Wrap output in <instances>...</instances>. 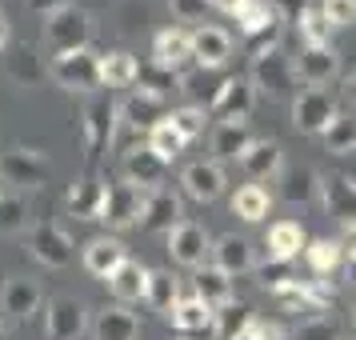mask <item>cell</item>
I'll list each match as a JSON object with an SVG mask.
<instances>
[{"label":"cell","mask_w":356,"mask_h":340,"mask_svg":"<svg viewBox=\"0 0 356 340\" xmlns=\"http://www.w3.org/2000/svg\"><path fill=\"white\" fill-rule=\"evenodd\" d=\"M108 292L116 296V305H132V300H145V284H148V268L140 260H124L108 280Z\"/></svg>","instance_id":"29"},{"label":"cell","mask_w":356,"mask_h":340,"mask_svg":"<svg viewBox=\"0 0 356 340\" xmlns=\"http://www.w3.org/2000/svg\"><path fill=\"white\" fill-rule=\"evenodd\" d=\"M212 264L220 268V273L228 276H244L257 268V257H252V244L244 241V236H236V232H225L220 241L212 244Z\"/></svg>","instance_id":"21"},{"label":"cell","mask_w":356,"mask_h":340,"mask_svg":"<svg viewBox=\"0 0 356 340\" xmlns=\"http://www.w3.org/2000/svg\"><path fill=\"white\" fill-rule=\"evenodd\" d=\"M236 24H241L244 36H276L280 17H276L273 4H264V0H248L241 13H236Z\"/></svg>","instance_id":"34"},{"label":"cell","mask_w":356,"mask_h":340,"mask_svg":"<svg viewBox=\"0 0 356 340\" xmlns=\"http://www.w3.org/2000/svg\"><path fill=\"white\" fill-rule=\"evenodd\" d=\"M257 337L260 340H284V328H280V324H260L257 321Z\"/></svg>","instance_id":"52"},{"label":"cell","mask_w":356,"mask_h":340,"mask_svg":"<svg viewBox=\"0 0 356 340\" xmlns=\"http://www.w3.org/2000/svg\"><path fill=\"white\" fill-rule=\"evenodd\" d=\"M324 148H328L332 156H348V152H356V116L340 113L337 120L328 124V132H324Z\"/></svg>","instance_id":"41"},{"label":"cell","mask_w":356,"mask_h":340,"mask_svg":"<svg viewBox=\"0 0 356 340\" xmlns=\"http://www.w3.org/2000/svg\"><path fill=\"white\" fill-rule=\"evenodd\" d=\"M209 252H212V241L204 225H196V220H180L172 232H168V257L177 260L180 268H200V264H209Z\"/></svg>","instance_id":"10"},{"label":"cell","mask_w":356,"mask_h":340,"mask_svg":"<svg viewBox=\"0 0 356 340\" xmlns=\"http://www.w3.org/2000/svg\"><path fill=\"white\" fill-rule=\"evenodd\" d=\"M116 120H120V104L108 97H92L81 108V140H84V156L97 168V161L104 156V148L113 145L116 136Z\"/></svg>","instance_id":"2"},{"label":"cell","mask_w":356,"mask_h":340,"mask_svg":"<svg viewBox=\"0 0 356 340\" xmlns=\"http://www.w3.org/2000/svg\"><path fill=\"white\" fill-rule=\"evenodd\" d=\"M33 13H40V17H52L56 8H65V4H72V0H24Z\"/></svg>","instance_id":"50"},{"label":"cell","mask_w":356,"mask_h":340,"mask_svg":"<svg viewBox=\"0 0 356 340\" xmlns=\"http://www.w3.org/2000/svg\"><path fill=\"white\" fill-rule=\"evenodd\" d=\"M257 276H260V284H264L268 292H280L284 284H289V280H296V276L284 273V264H273V260H268V264H264V268H260Z\"/></svg>","instance_id":"47"},{"label":"cell","mask_w":356,"mask_h":340,"mask_svg":"<svg viewBox=\"0 0 356 340\" xmlns=\"http://www.w3.org/2000/svg\"><path fill=\"white\" fill-rule=\"evenodd\" d=\"M305 260H308V268H312L316 276H332L340 268L344 252H340L337 241H308L305 244Z\"/></svg>","instance_id":"40"},{"label":"cell","mask_w":356,"mask_h":340,"mask_svg":"<svg viewBox=\"0 0 356 340\" xmlns=\"http://www.w3.org/2000/svg\"><path fill=\"white\" fill-rule=\"evenodd\" d=\"M321 13L332 29H353L356 24V0H321Z\"/></svg>","instance_id":"44"},{"label":"cell","mask_w":356,"mask_h":340,"mask_svg":"<svg viewBox=\"0 0 356 340\" xmlns=\"http://www.w3.org/2000/svg\"><path fill=\"white\" fill-rule=\"evenodd\" d=\"M148 148H152V152H156V156H161L164 164H172L180 156V152H184V145H188V140H184V136H180L177 129H172V120H168V116H164L161 124H152V129H148V140H145Z\"/></svg>","instance_id":"38"},{"label":"cell","mask_w":356,"mask_h":340,"mask_svg":"<svg viewBox=\"0 0 356 340\" xmlns=\"http://www.w3.org/2000/svg\"><path fill=\"white\" fill-rule=\"evenodd\" d=\"M296 340H340V332H337V324L328 321V316H312V321L300 324Z\"/></svg>","instance_id":"45"},{"label":"cell","mask_w":356,"mask_h":340,"mask_svg":"<svg viewBox=\"0 0 356 340\" xmlns=\"http://www.w3.org/2000/svg\"><path fill=\"white\" fill-rule=\"evenodd\" d=\"M164 116H168V113H164L161 88H148V84L132 88V97L120 104V120L132 124V129H152V124H161Z\"/></svg>","instance_id":"19"},{"label":"cell","mask_w":356,"mask_h":340,"mask_svg":"<svg viewBox=\"0 0 356 340\" xmlns=\"http://www.w3.org/2000/svg\"><path fill=\"white\" fill-rule=\"evenodd\" d=\"M0 177L20 188H40L49 177V164L33 148H0Z\"/></svg>","instance_id":"11"},{"label":"cell","mask_w":356,"mask_h":340,"mask_svg":"<svg viewBox=\"0 0 356 340\" xmlns=\"http://www.w3.org/2000/svg\"><path fill=\"white\" fill-rule=\"evenodd\" d=\"M273 8H276V17H289V20H296V17H300V13L308 8V0H276Z\"/></svg>","instance_id":"49"},{"label":"cell","mask_w":356,"mask_h":340,"mask_svg":"<svg viewBox=\"0 0 356 340\" xmlns=\"http://www.w3.org/2000/svg\"><path fill=\"white\" fill-rule=\"evenodd\" d=\"M84 268L92 276H100V280H108V276L129 260V252H124V244L116 241V236H92V241L84 244Z\"/></svg>","instance_id":"23"},{"label":"cell","mask_w":356,"mask_h":340,"mask_svg":"<svg viewBox=\"0 0 356 340\" xmlns=\"http://www.w3.org/2000/svg\"><path fill=\"white\" fill-rule=\"evenodd\" d=\"M152 60H156L161 72L180 76L184 65L193 60V33H184V29H164V33H156V40H152Z\"/></svg>","instance_id":"15"},{"label":"cell","mask_w":356,"mask_h":340,"mask_svg":"<svg viewBox=\"0 0 356 340\" xmlns=\"http://www.w3.org/2000/svg\"><path fill=\"white\" fill-rule=\"evenodd\" d=\"M40 300H44V296H40V284H36V280H29V276H8L4 289H0V312H4L0 321L4 324L29 321L36 308H40Z\"/></svg>","instance_id":"12"},{"label":"cell","mask_w":356,"mask_h":340,"mask_svg":"<svg viewBox=\"0 0 356 340\" xmlns=\"http://www.w3.org/2000/svg\"><path fill=\"white\" fill-rule=\"evenodd\" d=\"M244 4H248V0H209V8H216V13H228V17H236Z\"/></svg>","instance_id":"51"},{"label":"cell","mask_w":356,"mask_h":340,"mask_svg":"<svg viewBox=\"0 0 356 340\" xmlns=\"http://www.w3.org/2000/svg\"><path fill=\"white\" fill-rule=\"evenodd\" d=\"M92 40V17L84 13L81 4H65L52 17H44V44L52 56L60 52H81Z\"/></svg>","instance_id":"1"},{"label":"cell","mask_w":356,"mask_h":340,"mask_svg":"<svg viewBox=\"0 0 356 340\" xmlns=\"http://www.w3.org/2000/svg\"><path fill=\"white\" fill-rule=\"evenodd\" d=\"M228 56H232V36H228L225 29H216V24H200V29L193 33V60L204 68V72L228 65Z\"/></svg>","instance_id":"20"},{"label":"cell","mask_w":356,"mask_h":340,"mask_svg":"<svg viewBox=\"0 0 356 340\" xmlns=\"http://www.w3.org/2000/svg\"><path fill=\"white\" fill-rule=\"evenodd\" d=\"M348 324H353V328H356V300H353V305H348Z\"/></svg>","instance_id":"57"},{"label":"cell","mask_w":356,"mask_h":340,"mask_svg":"<svg viewBox=\"0 0 356 340\" xmlns=\"http://www.w3.org/2000/svg\"><path fill=\"white\" fill-rule=\"evenodd\" d=\"M0 340H8V324L0 321Z\"/></svg>","instance_id":"59"},{"label":"cell","mask_w":356,"mask_h":340,"mask_svg":"<svg viewBox=\"0 0 356 340\" xmlns=\"http://www.w3.org/2000/svg\"><path fill=\"white\" fill-rule=\"evenodd\" d=\"M168 8H172L177 20L196 24V20H204V13H209V0H168Z\"/></svg>","instance_id":"46"},{"label":"cell","mask_w":356,"mask_h":340,"mask_svg":"<svg viewBox=\"0 0 356 340\" xmlns=\"http://www.w3.org/2000/svg\"><path fill=\"white\" fill-rule=\"evenodd\" d=\"M168 321L177 324L180 332H200V328H212V308L204 300H196L193 292L188 296H180L177 308H172V316Z\"/></svg>","instance_id":"37"},{"label":"cell","mask_w":356,"mask_h":340,"mask_svg":"<svg viewBox=\"0 0 356 340\" xmlns=\"http://www.w3.org/2000/svg\"><path fill=\"white\" fill-rule=\"evenodd\" d=\"M8 72H13V81H17L20 88H36V84L49 76V65L40 60L36 49L20 44V49H13V56H8Z\"/></svg>","instance_id":"32"},{"label":"cell","mask_w":356,"mask_h":340,"mask_svg":"<svg viewBox=\"0 0 356 340\" xmlns=\"http://www.w3.org/2000/svg\"><path fill=\"white\" fill-rule=\"evenodd\" d=\"M97 81L104 88H132L140 81V65L132 52H108V56H97Z\"/></svg>","instance_id":"28"},{"label":"cell","mask_w":356,"mask_h":340,"mask_svg":"<svg viewBox=\"0 0 356 340\" xmlns=\"http://www.w3.org/2000/svg\"><path fill=\"white\" fill-rule=\"evenodd\" d=\"M104 196H108V180L100 177L97 168H88L72 188H68V212L76 216V220H100V212H104Z\"/></svg>","instance_id":"14"},{"label":"cell","mask_w":356,"mask_h":340,"mask_svg":"<svg viewBox=\"0 0 356 340\" xmlns=\"http://www.w3.org/2000/svg\"><path fill=\"white\" fill-rule=\"evenodd\" d=\"M321 196L324 209L337 216L340 225L356 220V180L353 177H321Z\"/></svg>","instance_id":"26"},{"label":"cell","mask_w":356,"mask_h":340,"mask_svg":"<svg viewBox=\"0 0 356 340\" xmlns=\"http://www.w3.org/2000/svg\"><path fill=\"white\" fill-rule=\"evenodd\" d=\"M296 33L305 40V49H321V44H332V24L324 20L321 8H305L296 17Z\"/></svg>","instance_id":"39"},{"label":"cell","mask_w":356,"mask_h":340,"mask_svg":"<svg viewBox=\"0 0 356 340\" xmlns=\"http://www.w3.org/2000/svg\"><path fill=\"white\" fill-rule=\"evenodd\" d=\"M29 252H33V260H40L44 268H68L72 257H76V244H72V236H68L60 225L40 220V225L29 228Z\"/></svg>","instance_id":"7"},{"label":"cell","mask_w":356,"mask_h":340,"mask_svg":"<svg viewBox=\"0 0 356 340\" xmlns=\"http://www.w3.org/2000/svg\"><path fill=\"white\" fill-rule=\"evenodd\" d=\"M337 116H340V108L328 88H300L296 100H292V124L300 132H308V136H324Z\"/></svg>","instance_id":"5"},{"label":"cell","mask_w":356,"mask_h":340,"mask_svg":"<svg viewBox=\"0 0 356 340\" xmlns=\"http://www.w3.org/2000/svg\"><path fill=\"white\" fill-rule=\"evenodd\" d=\"M164 168H168V164H164L148 145L129 148V152H124V161H120V172H124V180H129V184H136V188H148V193H152V188H161Z\"/></svg>","instance_id":"18"},{"label":"cell","mask_w":356,"mask_h":340,"mask_svg":"<svg viewBox=\"0 0 356 340\" xmlns=\"http://www.w3.org/2000/svg\"><path fill=\"white\" fill-rule=\"evenodd\" d=\"M145 300L161 316H172V308L180 300V280L168 268H148V284H145Z\"/></svg>","instance_id":"30"},{"label":"cell","mask_w":356,"mask_h":340,"mask_svg":"<svg viewBox=\"0 0 356 340\" xmlns=\"http://www.w3.org/2000/svg\"><path fill=\"white\" fill-rule=\"evenodd\" d=\"M248 145H252L248 124H216V129H212V156H216V164L220 161H241V152Z\"/></svg>","instance_id":"35"},{"label":"cell","mask_w":356,"mask_h":340,"mask_svg":"<svg viewBox=\"0 0 356 340\" xmlns=\"http://www.w3.org/2000/svg\"><path fill=\"white\" fill-rule=\"evenodd\" d=\"M244 168V177L252 180H268L280 172V164H284V148H280V140H252V145L241 152V161H236Z\"/></svg>","instance_id":"22"},{"label":"cell","mask_w":356,"mask_h":340,"mask_svg":"<svg viewBox=\"0 0 356 340\" xmlns=\"http://www.w3.org/2000/svg\"><path fill=\"white\" fill-rule=\"evenodd\" d=\"M268 204H273V196H268V188H260V184H241L236 196H232V212L241 220H248V225L264 220L268 216Z\"/></svg>","instance_id":"36"},{"label":"cell","mask_w":356,"mask_h":340,"mask_svg":"<svg viewBox=\"0 0 356 340\" xmlns=\"http://www.w3.org/2000/svg\"><path fill=\"white\" fill-rule=\"evenodd\" d=\"M193 296L196 300H204V305L216 312V308H225L232 300V276L220 273L216 264H200L193 273Z\"/></svg>","instance_id":"25"},{"label":"cell","mask_w":356,"mask_h":340,"mask_svg":"<svg viewBox=\"0 0 356 340\" xmlns=\"http://www.w3.org/2000/svg\"><path fill=\"white\" fill-rule=\"evenodd\" d=\"M24 228H29V200L8 193L0 200V236H13V232H24Z\"/></svg>","instance_id":"43"},{"label":"cell","mask_w":356,"mask_h":340,"mask_svg":"<svg viewBox=\"0 0 356 340\" xmlns=\"http://www.w3.org/2000/svg\"><path fill=\"white\" fill-rule=\"evenodd\" d=\"M236 340H260V337H257V324H252V328H244V332H241Z\"/></svg>","instance_id":"56"},{"label":"cell","mask_w":356,"mask_h":340,"mask_svg":"<svg viewBox=\"0 0 356 340\" xmlns=\"http://www.w3.org/2000/svg\"><path fill=\"white\" fill-rule=\"evenodd\" d=\"M88 324V308L76 296H49L44 300V337L49 340H76Z\"/></svg>","instance_id":"9"},{"label":"cell","mask_w":356,"mask_h":340,"mask_svg":"<svg viewBox=\"0 0 356 340\" xmlns=\"http://www.w3.org/2000/svg\"><path fill=\"white\" fill-rule=\"evenodd\" d=\"M252 324H257V316H252V308L244 305V300H228L225 308L212 312V332H216V340H236Z\"/></svg>","instance_id":"31"},{"label":"cell","mask_w":356,"mask_h":340,"mask_svg":"<svg viewBox=\"0 0 356 340\" xmlns=\"http://www.w3.org/2000/svg\"><path fill=\"white\" fill-rule=\"evenodd\" d=\"M140 321L136 312H129V305H104L92 321V340H136Z\"/></svg>","instance_id":"24"},{"label":"cell","mask_w":356,"mask_h":340,"mask_svg":"<svg viewBox=\"0 0 356 340\" xmlns=\"http://www.w3.org/2000/svg\"><path fill=\"white\" fill-rule=\"evenodd\" d=\"M180 188H184V196H193L200 204H212L225 193V168L216 161H196L180 172Z\"/></svg>","instance_id":"16"},{"label":"cell","mask_w":356,"mask_h":340,"mask_svg":"<svg viewBox=\"0 0 356 340\" xmlns=\"http://www.w3.org/2000/svg\"><path fill=\"white\" fill-rule=\"evenodd\" d=\"M248 81H252L257 92H264V97H273V100L284 97V92L292 88L296 72H292V60L280 52L276 36H268V40L252 52V72H248Z\"/></svg>","instance_id":"3"},{"label":"cell","mask_w":356,"mask_h":340,"mask_svg":"<svg viewBox=\"0 0 356 340\" xmlns=\"http://www.w3.org/2000/svg\"><path fill=\"white\" fill-rule=\"evenodd\" d=\"M264 244H268V260L273 264H289V260H296L305 252V228L296 225V220H276L268 228Z\"/></svg>","instance_id":"27"},{"label":"cell","mask_w":356,"mask_h":340,"mask_svg":"<svg viewBox=\"0 0 356 340\" xmlns=\"http://www.w3.org/2000/svg\"><path fill=\"white\" fill-rule=\"evenodd\" d=\"M296 81H305L308 88H328V84L340 76V52L332 44H321V49H300V60L292 65Z\"/></svg>","instance_id":"13"},{"label":"cell","mask_w":356,"mask_h":340,"mask_svg":"<svg viewBox=\"0 0 356 340\" xmlns=\"http://www.w3.org/2000/svg\"><path fill=\"white\" fill-rule=\"evenodd\" d=\"M8 40H13V24H8V20L0 17V52L8 49Z\"/></svg>","instance_id":"54"},{"label":"cell","mask_w":356,"mask_h":340,"mask_svg":"<svg viewBox=\"0 0 356 340\" xmlns=\"http://www.w3.org/2000/svg\"><path fill=\"white\" fill-rule=\"evenodd\" d=\"M168 120H172V129H177L184 140H196V136H204L212 116H209V108H200V104H184V108H172Z\"/></svg>","instance_id":"42"},{"label":"cell","mask_w":356,"mask_h":340,"mask_svg":"<svg viewBox=\"0 0 356 340\" xmlns=\"http://www.w3.org/2000/svg\"><path fill=\"white\" fill-rule=\"evenodd\" d=\"M4 196H8V180L0 177V200H4Z\"/></svg>","instance_id":"58"},{"label":"cell","mask_w":356,"mask_h":340,"mask_svg":"<svg viewBox=\"0 0 356 340\" xmlns=\"http://www.w3.org/2000/svg\"><path fill=\"white\" fill-rule=\"evenodd\" d=\"M280 196L289 204H308L312 196H321V177L312 168H284L280 172Z\"/></svg>","instance_id":"33"},{"label":"cell","mask_w":356,"mask_h":340,"mask_svg":"<svg viewBox=\"0 0 356 340\" xmlns=\"http://www.w3.org/2000/svg\"><path fill=\"white\" fill-rule=\"evenodd\" d=\"M252 108H257V88L248 76H228L209 100V116L220 124H248Z\"/></svg>","instance_id":"4"},{"label":"cell","mask_w":356,"mask_h":340,"mask_svg":"<svg viewBox=\"0 0 356 340\" xmlns=\"http://www.w3.org/2000/svg\"><path fill=\"white\" fill-rule=\"evenodd\" d=\"M337 244H340V252H344L348 260H356V220H353V225H340Z\"/></svg>","instance_id":"48"},{"label":"cell","mask_w":356,"mask_h":340,"mask_svg":"<svg viewBox=\"0 0 356 340\" xmlns=\"http://www.w3.org/2000/svg\"><path fill=\"white\" fill-rule=\"evenodd\" d=\"M344 276H348V284H353V292H356V260H348V268H344Z\"/></svg>","instance_id":"55"},{"label":"cell","mask_w":356,"mask_h":340,"mask_svg":"<svg viewBox=\"0 0 356 340\" xmlns=\"http://www.w3.org/2000/svg\"><path fill=\"white\" fill-rule=\"evenodd\" d=\"M145 204H148V188H136L129 180H120V184H108V196H104V212H100V220L108 228H132L140 225V216H145Z\"/></svg>","instance_id":"8"},{"label":"cell","mask_w":356,"mask_h":340,"mask_svg":"<svg viewBox=\"0 0 356 340\" xmlns=\"http://www.w3.org/2000/svg\"><path fill=\"white\" fill-rule=\"evenodd\" d=\"M49 81L65 92H92L97 88V56L88 49L81 52H60L49 60Z\"/></svg>","instance_id":"6"},{"label":"cell","mask_w":356,"mask_h":340,"mask_svg":"<svg viewBox=\"0 0 356 340\" xmlns=\"http://www.w3.org/2000/svg\"><path fill=\"white\" fill-rule=\"evenodd\" d=\"M184 220V204L172 188H152L148 193V204H145V216H140V228L145 232H172V228Z\"/></svg>","instance_id":"17"},{"label":"cell","mask_w":356,"mask_h":340,"mask_svg":"<svg viewBox=\"0 0 356 340\" xmlns=\"http://www.w3.org/2000/svg\"><path fill=\"white\" fill-rule=\"evenodd\" d=\"M344 100H348V104L356 108V68L348 72V76H344Z\"/></svg>","instance_id":"53"}]
</instances>
